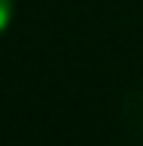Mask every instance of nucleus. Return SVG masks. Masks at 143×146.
Here are the masks:
<instances>
[{"label":"nucleus","instance_id":"f257e3e1","mask_svg":"<svg viewBox=\"0 0 143 146\" xmlns=\"http://www.w3.org/2000/svg\"><path fill=\"white\" fill-rule=\"evenodd\" d=\"M9 19H13V0H0V34L6 31Z\"/></svg>","mask_w":143,"mask_h":146}]
</instances>
